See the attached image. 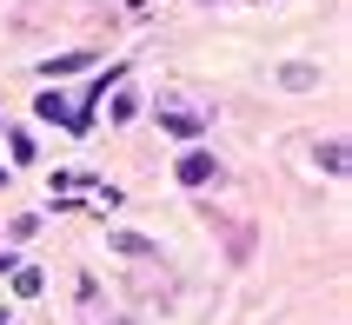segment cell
<instances>
[{
    "instance_id": "cell-3",
    "label": "cell",
    "mask_w": 352,
    "mask_h": 325,
    "mask_svg": "<svg viewBox=\"0 0 352 325\" xmlns=\"http://www.w3.org/2000/svg\"><path fill=\"white\" fill-rule=\"evenodd\" d=\"M319 166H326V172H346V146H339V139H326V146H319Z\"/></svg>"
},
{
    "instance_id": "cell-2",
    "label": "cell",
    "mask_w": 352,
    "mask_h": 325,
    "mask_svg": "<svg viewBox=\"0 0 352 325\" xmlns=\"http://www.w3.org/2000/svg\"><path fill=\"white\" fill-rule=\"evenodd\" d=\"M213 179H219V159H206V153L179 159V186H213Z\"/></svg>"
},
{
    "instance_id": "cell-1",
    "label": "cell",
    "mask_w": 352,
    "mask_h": 325,
    "mask_svg": "<svg viewBox=\"0 0 352 325\" xmlns=\"http://www.w3.org/2000/svg\"><path fill=\"white\" fill-rule=\"evenodd\" d=\"M160 120H166V133H179V139H199V133H206V120H199L193 107H179V100H166Z\"/></svg>"
},
{
    "instance_id": "cell-7",
    "label": "cell",
    "mask_w": 352,
    "mask_h": 325,
    "mask_svg": "<svg viewBox=\"0 0 352 325\" xmlns=\"http://www.w3.org/2000/svg\"><path fill=\"white\" fill-rule=\"evenodd\" d=\"M0 325H7V312H0Z\"/></svg>"
},
{
    "instance_id": "cell-8",
    "label": "cell",
    "mask_w": 352,
    "mask_h": 325,
    "mask_svg": "<svg viewBox=\"0 0 352 325\" xmlns=\"http://www.w3.org/2000/svg\"><path fill=\"white\" fill-rule=\"evenodd\" d=\"M0 179H7V172H0Z\"/></svg>"
},
{
    "instance_id": "cell-5",
    "label": "cell",
    "mask_w": 352,
    "mask_h": 325,
    "mask_svg": "<svg viewBox=\"0 0 352 325\" xmlns=\"http://www.w3.org/2000/svg\"><path fill=\"white\" fill-rule=\"evenodd\" d=\"M14 292H20V299H40V292H47V279H40V272H20Z\"/></svg>"
},
{
    "instance_id": "cell-4",
    "label": "cell",
    "mask_w": 352,
    "mask_h": 325,
    "mask_svg": "<svg viewBox=\"0 0 352 325\" xmlns=\"http://www.w3.org/2000/svg\"><path fill=\"white\" fill-rule=\"evenodd\" d=\"M87 60H94V54H60V60H47V74H80Z\"/></svg>"
},
{
    "instance_id": "cell-6",
    "label": "cell",
    "mask_w": 352,
    "mask_h": 325,
    "mask_svg": "<svg viewBox=\"0 0 352 325\" xmlns=\"http://www.w3.org/2000/svg\"><path fill=\"white\" fill-rule=\"evenodd\" d=\"M313 80H319L313 67H286V87H293V93H306V87H313Z\"/></svg>"
}]
</instances>
